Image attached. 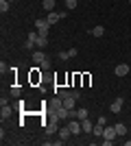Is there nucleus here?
Wrapping results in <instances>:
<instances>
[{
    "label": "nucleus",
    "mask_w": 131,
    "mask_h": 146,
    "mask_svg": "<svg viewBox=\"0 0 131 146\" xmlns=\"http://www.w3.org/2000/svg\"><path fill=\"white\" fill-rule=\"evenodd\" d=\"M35 29H37L39 35H48V29H50L48 20H46V18H37V20H35Z\"/></svg>",
    "instance_id": "obj_1"
},
{
    "label": "nucleus",
    "mask_w": 131,
    "mask_h": 146,
    "mask_svg": "<svg viewBox=\"0 0 131 146\" xmlns=\"http://www.w3.org/2000/svg\"><path fill=\"white\" fill-rule=\"evenodd\" d=\"M53 111H55V118H59V120H68V118H70V109H66L63 105L53 107Z\"/></svg>",
    "instance_id": "obj_2"
},
{
    "label": "nucleus",
    "mask_w": 131,
    "mask_h": 146,
    "mask_svg": "<svg viewBox=\"0 0 131 146\" xmlns=\"http://www.w3.org/2000/svg\"><path fill=\"white\" fill-rule=\"evenodd\" d=\"M0 105H2V107H0V116H2V120H5V118H9L13 113V107L9 103H7L5 98H2V100H0Z\"/></svg>",
    "instance_id": "obj_3"
},
{
    "label": "nucleus",
    "mask_w": 131,
    "mask_h": 146,
    "mask_svg": "<svg viewBox=\"0 0 131 146\" xmlns=\"http://www.w3.org/2000/svg\"><path fill=\"white\" fill-rule=\"evenodd\" d=\"M66 18V13H57V11H50L48 15H46V20H48V24L53 26V24H57L59 20H63Z\"/></svg>",
    "instance_id": "obj_4"
},
{
    "label": "nucleus",
    "mask_w": 131,
    "mask_h": 146,
    "mask_svg": "<svg viewBox=\"0 0 131 146\" xmlns=\"http://www.w3.org/2000/svg\"><path fill=\"white\" fill-rule=\"evenodd\" d=\"M59 118H55V120H50L48 124H46V127H44V131H46V135H53V133H57V131H59Z\"/></svg>",
    "instance_id": "obj_5"
},
{
    "label": "nucleus",
    "mask_w": 131,
    "mask_h": 146,
    "mask_svg": "<svg viewBox=\"0 0 131 146\" xmlns=\"http://www.w3.org/2000/svg\"><path fill=\"white\" fill-rule=\"evenodd\" d=\"M114 72H116V76H127L129 74V66L127 63H118V66L114 68Z\"/></svg>",
    "instance_id": "obj_6"
},
{
    "label": "nucleus",
    "mask_w": 131,
    "mask_h": 146,
    "mask_svg": "<svg viewBox=\"0 0 131 146\" xmlns=\"http://www.w3.org/2000/svg\"><path fill=\"white\" fill-rule=\"evenodd\" d=\"M122 105H125V100L122 98H116L112 105H109V109H112V113H120V109H122Z\"/></svg>",
    "instance_id": "obj_7"
},
{
    "label": "nucleus",
    "mask_w": 131,
    "mask_h": 146,
    "mask_svg": "<svg viewBox=\"0 0 131 146\" xmlns=\"http://www.w3.org/2000/svg\"><path fill=\"white\" fill-rule=\"evenodd\" d=\"M103 131H105V124L103 122H96L92 129V135H96V137H103Z\"/></svg>",
    "instance_id": "obj_8"
},
{
    "label": "nucleus",
    "mask_w": 131,
    "mask_h": 146,
    "mask_svg": "<svg viewBox=\"0 0 131 146\" xmlns=\"http://www.w3.org/2000/svg\"><path fill=\"white\" fill-rule=\"evenodd\" d=\"M59 137H61L63 142H66V140H70V137H72V131H70V129H68V124H66V127H61V129H59Z\"/></svg>",
    "instance_id": "obj_9"
},
{
    "label": "nucleus",
    "mask_w": 131,
    "mask_h": 146,
    "mask_svg": "<svg viewBox=\"0 0 131 146\" xmlns=\"http://www.w3.org/2000/svg\"><path fill=\"white\" fill-rule=\"evenodd\" d=\"M74 103H76V98L72 96V94L63 98V107H66V109H74Z\"/></svg>",
    "instance_id": "obj_10"
},
{
    "label": "nucleus",
    "mask_w": 131,
    "mask_h": 146,
    "mask_svg": "<svg viewBox=\"0 0 131 146\" xmlns=\"http://www.w3.org/2000/svg\"><path fill=\"white\" fill-rule=\"evenodd\" d=\"M81 127H83V133H92V129H94V124H92V120H81Z\"/></svg>",
    "instance_id": "obj_11"
},
{
    "label": "nucleus",
    "mask_w": 131,
    "mask_h": 146,
    "mask_svg": "<svg viewBox=\"0 0 131 146\" xmlns=\"http://www.w3.org/2000/svg\"><path fill=\"white\" fill-rule=\"evenodd\" d=\"M90 35L92 37H103L105 35V29H103V26H94V29L90 31Z\"/></svg>",
    "instance_id": "obj_12"
},
{
    "label": "nucleus",
    "mask_w": 131,
    "mask_h": 146,
    "mask_svg": "<svg viewBox=\"0 0 131 146\" xmlns=\"http://www.w3.org/2000/svg\"><path fill=\"white\" fill-rule=\"evenodd\" d=\"M42 5H44V9H46V11H55V5H57V0H44V2H42Z\"/></svg>",
    "instance_id": "obj_13"
},
{
    "label": "nucleus",
    "mask_w": 131,
    "mask_h": 146,
    "mask_svg": "<svg viewBox=\"0 0 131 146\" xmlns=\"http://www.w3.org/2000/svg\"><path fill=\"white\" fill-rule=\"evenodd\" d=\"M114 127H116V133H118V135H127V127L122 124V122H116Z\"/></svg>",
    "instance_id": "obj_14"
},
{
    "label": "nucleus",
    "mask_w": 131,
    "mask_h": 146,
    "mask_svg": "<svg viewBox=\"0 0 131 146\" xmlns=\"http://www.w3.org/2000/svg\"><path fill=\"white\" fill-rule=\"evenodd\" d=\"M46 46H48V37H46V35H39L37 37V48H46Z\"/></svg>",
    "instance_id": "obj_15"
},
{
    "label": "nucleus",
    "mask_w": 131,
    "mask_h": 146,
    "mask_svg": "<svg viewBox=\"0 0 131 146\" xmlns=\"http://www.w3.org/2000/svg\"><path fill=\"white\" fill-rule=\"evenodd\" d=\"M44 59H46V55H44V52H39V50H37V52H33V61H35V63H42Z\"/></svg>",
    "instance_id": "obj_16"
},
{
    "label": "nucleus",
    "mask_w": 131,
    "mask_h": 146,
    "mask_svg": "<svg viewBox=\"0 0 131 146\" xmlns=\"http://www.w3.org/2000/svg\"><path fill=\"white\" fill-rule=\"evenodd\" d=\"M76 118H79V120H85V118H87V109H85V107L76 109Z\"/></svg>",
    "instance_id": "obj_17"
},
{
    "label": "nucleus",
    "mask_w": 131,
    "mask_h": 146,
    "mask_svg": "<svg viewBox=\"0 0 131 146\" xmlns=\"http://www.w3.org/2000/svg\"><path fill=\"white\" fill-rule=\"evenodd\" d=\"M9 7H11V2H9V0H0V11H2V13L9 11Z\"/></svg>",
    "instance_id": "obj_18"
},
{
    "label": "nucleus",
    "mask_w": 131,
    "mask_h": 146,
    "mask_svg": "<svg viewBox=\"0 0 131 146\" xmlns=\"http://www.w3.org/2000/svg\"><path fill=\"white\" fill-rule=\"evenodd\" d=\"M66 9H76V0H66Z\"/></svg>",
    "instance_id": "obj_19"
},
{
    "label": "nucleus",
    "mask_w": 131,
    "mask_h": 146,
    "mask_svg": "<svg viewBox=\"0 0 131 146\" xmlns=\"http://www.w3.org/2000/svg\"><path fill=\"white\" fill-rule=\"evenodd\" d=\"M59 59H61V61L70 59V52H68V50H61V52H59Z\"/></svg>",
    "instance_id": "obj_20"
},
{
    "label": "nucleus",
    "mask_w": 131,
    "mask_h": 146,
    "mask_svg": "<svg viewBox=\"0 0 131 146\" xmlns=\"http://www.w3.org/2000/svg\"><path fill=\"white\" fill-rule=\"evenodd\" d=\"M39 66H42V70H50V59H44Z\"/></svg>",
    "instance_id": "obj_21"
},
{
    "label": "nucleus",
    "mask_w": 131,
    "mask_h": 146,
    "mask_svg": "<svg viewBox=\"0 0 131 146\" xmlns=\"http://www.w3.org/2000/svg\"><path fill=\"white\" fill-rule=\"evenodd\" d=\"M24 48H26V50H31V48H35V42H29V39H26V44H24Z\"/></svg>",
    "instance_id": "obj_22"
},
{
    "label": "nucleus",
    "mask_w": 131,
    "mask_h": 146,
    "mask_svg": "<svg viewBox=\"0 0 131 146\" xmlns=\"http://www.w3.org/2000/svg\"><path fill=\"white\" fill-rule=\"evenodd\" d=\"M11 94H13L15 98H20V87H11Z\"/></svg>",
    "instance_id": "obj_23"
},
{
    "label": "nucleus",
    "mask_w": 131,
    "mask_h": 146,
    "mask_svg": "<svg viewBox=\"0 0 131 146\" xmlns=\"http://www.w3.org/2000/svg\"><path fill=\"white\" fill-rule=\"evenodd\" d=\"M7 70H9V68H7V63H5V61H0V72L5 74V72H7Z\"/></svg>",
    "instance_id": "obj_24"
},
{
    "label": "nucleus",
    "mask_w": 131,
    "mask_h": 146,
    "mask_svg": "<svg viewBox=\"0 0 131 146\" xmlns=\"http://www.w3.org/2000/svg\"><path fill=\"white\" fill-rule=\"evenodd\" d=\"M70 94H72V96H74L76 100H79V98H81V92H79V90H74V92H70Z\"/></svg>",
    "instance_id": "obj_25"
},
{
    "label": "nucleus",
    "mask_w": 131,
    "mask_h": 146,
    "mask_svg": "<svg viewBox=\"0 0 131 146\" xmlns=\"http://www.w3.org/2000/svg\"><path fill=\"white\" fill-rule=\"evenodd\" d=\"M125 144H127V146H131V140H127V142H125Z\"/></svg>",
    "instance_id": "obj_26"
},
{
    "label": "nucleus",
    "mask_w": 131,
    "mask_h": 146,
    "mask_svg": "<svg viewBox=\"0 0 131 146\" xmlns=\"http://www.w3.org/2000/svg\"><path fill=\"white\" fill-rule=\"evenodd\" d=\"M9 2H13V0H9Z\"/></svg>",
    "instance_id": "obj_27"
},
{
    "label": "nucleus",
    "mask_w": 131,
    "mask_h": 146,
    "mask_svg": "<svg viewBox=\"0 0 131 146\" xmlns=\"http://www.w3.org/2000/svg\"><path fill=\"white\" fill-rule=\"evenodd\" d=\"M129 5H131V0H129Z\"/></svg>",
    "instance_id": "obj_28"
}]
</instances>
